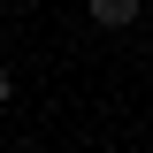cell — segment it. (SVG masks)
Here are the masks:
<instances>
[{"label": "cell", "mask_w": 153, "mask_h": 153, "mask_svg": "<svg viewBox=\"0 0 153 153\" xmlns=\"http://www.w3.org/2000/svg\"><path fill=\"white\" fill-rule=\"evenodd\" d=\"M138 8H146V0H84V23H92V31H130Z\"/></svg>", "instance_id": "6da1fadb"}, {"label": "cell", "mask_w": 153, "mask_h": 153, "mask_svg": "<svg viewBox=\"0 0 153 153\" xmlns=\"http://www.w3.org/2000/svg\"><path fill=\"white\" fill-rule=\"evenodd\" d=\"M8 100H16V76H8V61H0V107H8Z\"/></svg>", "instance_id": "7a4b0ae2"}, {"label": "cell", "mask_w": 153, "mask_h": 153, "mask_svg": "<svg viewBox=\"0 0 153 153\" xmlns=\"http://www.w3.org/2000/svg\"><path fill=\"white\" fill-rule=\"evenodd\" d=\"M8 153H38V146H8Z\"/></svg>", "instance_id": "3957f363"}]
</instances>
